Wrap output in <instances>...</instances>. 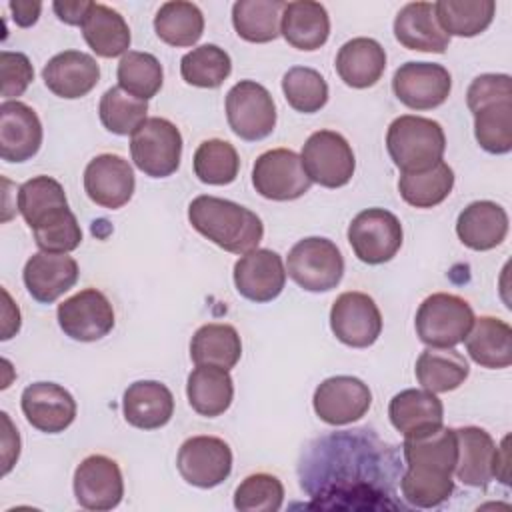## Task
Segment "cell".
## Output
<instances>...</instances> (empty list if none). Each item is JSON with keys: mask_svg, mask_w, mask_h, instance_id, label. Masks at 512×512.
<instances>
[{"mask_svg": "<svg viewBox=\"0 0 512 512\" xmlns=\"http://www.w3.org/2000/svg\"><path fill=\"white\" fill-rule=\"evenodd\" d=\"M402 452L406 460V472L400 480L404 500L416 508H434L446 502L454 492L456 430L438 426L430 432L408 436Z\"/></svg>", "mask_w": 512, "mask_h": 512, "instance_id": "cell-1", "label": "cell"}, {"mask_svg": "<svg viewBox=\"0 0 512 512\" xmlns=\"http://www.w3.org/2000/svg\"><path fill=\"white\" fill-rule=\"evenodd\" d=\"M188 220L198 234L232 254L254 250L264 236L256 212L218 196H196L188 206Z\"/></svg>", "mask_w": 512, "mask_h": 512, "instance_id": "cell-2", "label": "cell"}, {"mask_svg": "<svg viewBox=\"0 0 512 512\" xmlns=\"http://www.w3.org/2000/svg\"><path fill=\"white\" fill-rule=\"evenodd\" d=\"M386 148L402 172H422L442 160L446 136L436 120L404 114L390 122Z\"/></svg>", "mask_w": 512, "mask_h": 512, "instance_id": "cell-3", "label": "cell"}, {"mask_svg": "<svg viewBox=\"0 0 512 512\" xmlns=\"http://www.w3.org/2000/svg\"><path fill=\"white\" fill-rule=\"evenodd\" d=\"M474 324L472 306L448 292H436L422 300L416 310V336L428 348H454L464 342Z\"/></svg>", "mask_w": 512, "mask_h": 512, "instance_id": "cell-4", "label": "cell"}, {"mask_svg": "<svg viewBox=\"0 0 512 512\" xmlns=\"http://www.w3.org/2000/svg\"><path fill=\"white\" fill-rule=\"evenodd\" d=\"M286 274L306 292H328L344 276V258L332 240L308 236L290 248Z\"/></svg>", "mask_w": 512, "mask_h": 512, "instance_id": "cell-5", "label": "cell"}, {"mask_svg": "<svg viewBox=\"0 0 512 512\" xmlns=\"http://www.w3.org/2000/svg\"><path fill=\"white\" fill-rule=\"evenodd\" d=\"M130 154L146 176L166 178L180 166L182 134L166 118H146L130 136Z\"/></svg>", "mask_w": 512, "mask_h": 512, "instance_id": "cell-6", "label": "cell"}, {"mask_svg": "<svg viewBox=\"0 0 512 512\" xmlns=\"http://www.w3.org/2000/svg\"><path fill=\"white\" fill-rule=\"evenodd\" d=\"M308 178L324 188L346 186L356 168L348 140L334 130H318L308 136L300 154Z\"/></svg>", "mask_w": 512, "mask_h": 512, "instance_id": "cell-7", "label": "cell"}, {"mask_svg": "<svg viewBox=\"0 0 512 512\" xmlns=\"http://www.w3.org/2000/svg\"><path fill=\"white\" fill-rule=\"evenodd\" d=\"M226 118L232 132L242 140H264L276 126L272 94L254 80L236 82L226 94Z\"/></svg>", "mask_w": 512, "mask_h": 512, "instance_id": "cell-8", "label": "cell"}, {"mask_svg": "<svg viewBox=\"0 0 512 512\" xmlns=\"http://www.w3.org/2000/svg\"><path fill=\"white\" fill-rule=\"evenodd\" d=\"M402 224L384 208L358 212L348 226V242L356 258L364 264H384L396 256L402 246Z\"/></svg>", "mask_w": 512, "mask_h": 512, "instance_id": "cell-9", "label": "cell"}, {"mask_svg": "<svg viewBox=\"0 0 512 512\" xmlns=\"http://www.w3.org/2000/svg\"><path fill=\"white\" fill-rule=\"evenodd\" d=\"M252 186L266 200L286 202L304 196L312 180L304 172L302 160L294 150L274 148L262 152L252 166Z\"/></svg>", "mask_w": 512, "mask_h": 512, "instance_id": "cell-10", "label": "cell"}, {"mask_svg": "<svg viewBox=\"0 0 512 512\" xmlns=\"http://www.w3.org/2000/svg\"><path fill=\"white\" fill-rule=\"evenodd\" d=\"M60 330L78 342H96L114 328V308L96 288H84L58 304Z\"/></svg>", "mask_w": 512, "mask_h": 512, "instance_id": "cell-11", "label": "cell"}, {"mask_svg": "<svg viewBox=\"0 0 512 512\" xmlns=\"http://www.w3.org/2000/svg\"><path fill=\"white\" fill-rule=\"evenodd\" d=\"M176 468L196 488H214L232 472V450L218 436H192L182 442Z\"/></svg>", "mask_w": 512, "mask_h": 512, "instance_id": "cell-12", "label": "cell"}, {"mask_svg": "<svg viewBox=\"0 0 512 512\" xmlns=\"http://www.w3.org/2000/svg\"><path fill=\"white\" fill-rule=\"evenodd\" d=\"M74 496L86 510H112L122 502L124 480L116 460L104 454L86 456L74 470Z\"/></svg>", "mask_w": 512, "mask_h": 512, "instance_id": "cell-13", "label": "cell"}, {"mask_svg": "<svg viewBox=\"0 0 512 512\" xmlns=\"http://www.w3.org/2000/svg\"><path fill=\"white\" fill-rule=\"evenodd\" d=\"M312 406L322 422L344 426L366 416L372 406V392L356 376H332L316 386Z\"/></svg>", "mask_w": 512, "mask_h": 512, "instance_id": "cell-14", "label": "cell"}, {"mask_svg": "<svg viewBox=\"0 0 512 512\" xmlns=\"http://www.w3.org/2000/svg\"><path fill=\"white\" fill-rule=\"evenodd\" d=\"M330 328L342 344L368 348L382 332V314L368 294L344 292L330 308Z\"/></svg>", "mask_w": 512, "mask_h": 512, "instance_id": "cell-15", "label": "cell"}, {"mask_svg": "<svg viewBox=\"0 0 512 512\" xmlns=\"http://www.w3.org/2000/svg\"><path fill=\"white\" fill-rule=\"evenodd\" d=\"M394 96L412 110H432L446 102L452 90L450 72L436 62H406L392 78Z\"/></svg>", "mask_w": 512, "mask_h": 512, "instance_id": "cell-16", "label": "cell"}, {"mask_svg": "<svg viewBox=\"0 0 512 512\" xmlns=\"http://www.w3.org/2000/svg\"><path fill=\"white\" fill-rule=\"evenodd\" d=\"M286 284V268L278 252L254 248L234 264V286L250 302H270L280 296Z\"/></svg>", "mask_w": 512, "mask_h": 512, "instance_id": "cell-17", "label": "cell"}, {"mask_svg": "<svg viewBox=\"0 0 512 512\" xmlns=\"http://www.w3.org/2000/svg\"><path fill=\"white\" fill-rule=\"evenodd\" d=\"M136 188L134 170L118 154H98L84 170V190L88 198L108 210H118L132 198Z\"/></svg>", "mask_w": 512, "mask_h": 512, "instance_id": "cell-18", "label": "cell"}, {"mask_svg": "<svg viewBox=\"0 0 512 512\" xmlns=\"http://www.w3.org/2000/svg\"><path fill=\"white\" fill-rule=\"evenodd\" d=\"M28 424L46 434L64 432L76 418V400L60 384L34 382L28 384L20 398Z\"/></svg>", "mask_w": 512, "mask_h": 512, "instance_id": "cell-19", "label": "cell"}, {"mask_svg": "<svg viewBox=\"0 0 512 512\" xmlns=\"http://www.w3.org/2000/svg\"><path fill=\"white\" fill-rule=\"evenodd\" d=\"M78 274V262L72 256L40 250L26 260L22 280L36 302L50 304L76 284Z\"/></svg>", "mask_w": 512, "mask_h": 512, "instance_id": "cell-20", "label": "cell"}, {"mask_svg": "<svg viewBox=\"0 0 512 512\" xmlns=\"http://www.w3.org/2000/svg\"><path fill=\"white\" fill-rule=\"evenodd\" d=\"M42 144V122L34 108L18 100L0 104V156L6 162L30 160Z\"/></svg>", "mask_w": 512, "mask_h": 512, "instance_id": "cell-21", "label": "cell"}, {"mask_svg": "<svg viewBox=\"0 0 512 512\" xmlns=\"http://www.w3.org/2000/svg\"><path fill=\"white\" fill-rule=\"evenodd\" d=\"M42 80L58 98L76 100L86 96L98 84L100 66L86 52L64 50L46 62Z\"/></svg>", "mask_w": 512, "mask_h": 512, "instance_id": "cell-22", "label": "cell"}, {"mask_svg": "<svg viewBox=\"0 0 512 512\" xmlns=\"http://www.w3.org/2000/svg\"><path fill=\"white\" fill-rule=\"evenodd\" d=\"M124 420L140 430H156L170 422L174 414V396L158 380L132 382L122 396Z\"/></svg>", "mask_w": 512, "mask_h": 512, "instance_id": "cell-23", "label": "cell"}, {"mask_svg": "<svg viewBox=\"0 0 512 512\" xmlns=\"http://www.w3.org/2000/svg\"><path fill=\"white\" fill-rule=\"evenodd\" d=\"M458 458L454 474L472 488H484L494 478V464L498 448L492 436L478 426L456 428Z\"/></svg>", "mask_w": 512, "mask_h": 512, "instance_id": "cell-24", "label": "cell"}, {"mask_svg": "<svg viewBox=\"0 0 512 512\" xmlns=\"http://www.w3.org/2000/svg\"><path fill=\"white\" fill-rule=\"evenodd\" d=\"M392 426L404 436H418L442 426L444 404L424 388H408L398 392L388 406Z\"/></svg>", "mask_w": 512, "mask_h": 512, "instance_id": "cell-25", "label": "cell"}, {"mask_svg": "<svg viewBox=\"0 0 512 512\" xmlns=\"http://www.w3.org/2000/svg\"><path fill=\"white\" fill-rule=\"evenodd\" d=\"M456 234L460 242L472 250H492L500 246L508 234V214L492 200H476L458 214Z\"/></svg>", "mask_w": 512, "mask_h": 512, "instance_id": "cell-26", "label": "cell"}, {"mask_svg": "<svg viewBox=\"0 0 512 512\" xmlns=\"http://www.w3.org/2000/svg\"><path fill=\"white\" fill-rule=\"evenodd\" d=\"M394 36L404 48L418 52L442 54L450 44V36L438 26L430 2L402 6L394 18Z\"/></svg>", "mask_w": 512, "mask_h": 512, "instance_id": "cell-27", "label": "cell"}, {"mask_svg": "<svg viewBox=\"0 0 512 512\" xmlns=\"http://www.w3.org/2000/svg\"><path fill=\"white\" fill-rule=\"evenodd\" d=\"M334 66L346 86L370 88L386 70V52L374 38H352L340 46Z\"/></svg>", "mask_w": 512, "mask_h": 512, "instance_id": "cell-28", "label": "cell"}, {"mask_svg": "<svg viewBox=\"0 0 512 512\" xmlns=\"http://www.w3.org/2000/svg\"><path fill=\"white\" fill-rule=\"evenodd\" d=\"M280 34L298 50H318L330 34V18L320 2H286L280 20Z\"/></svg>", "mask_w": 512, "mask_h": 512, "instance_id": "cell-29", "label": "cell"}, {"mask_svg": "<svg viewBox=\"0 0 512 512\" xmlns=\"http://www.w3.org/2000/svg\"><path fill=\"white\" fill-rule=\"evenodd\" d=\"M464 342L468 356L484 368L498 370L512 364V328L496 316L474 318Z\"/></svg>", "mask_w": 512, "mask_h": 512, "instance_id": "cell-30", "label": "cell"}, {"mask_svg": "<svg viewBox=\"0 0 512 512\" xmlns=\"http://www.w3.org/2000/svg\"><path fill=\"white\" fill-rule=\"evenodd\" d=\"M80 30L96 56L116 58L130 48V28L124 16L106 4L92 2Z\"/></svg>", "mask_w": 512, "mask_h": 512, "instance_id": "cell-31", "label": "cell"}, {"mask_svg": "<svg viewBox=\"0 0 512 512\" xmlns=\"http://www.w3.org/2000/svg\"><path fill=\"white\" fill-rule=\"evenodd\" d=\"M186 396L194 412L206 418L224 414L234 398V382L228 370L218 366H196L186 380Z\"/></svg>", "mask_w": 512, "mask_h": 512, "instance_id": "cell-32", "label": "cell"}, {"mask_svg": "<svg viewBox=\"0 0 512 512\" xmlns=\"http://www.w3.org/2000/svg\"><path fill=\"white\" fill-rule=\"evenodd\" d=\"M242 356V342L230 324H204L190 340V358L196 366H218L230 370Z\"/></svg>", "mask_w": 512, "mask_h": 512, "instance_id": "cell-33", "label": "cell"}, {"mask_svg": "<svg viewBox=\"0 0 512 512\" xmlns=\"http://www.w3.org/2000/svg\"><path fill=\"white\" fill-rule=\"evenodd\" d=\"M416 378L434 394L456 390L470 374L468 360L454 348H426L416 360Z\"/></svg>", "mask_w": 512, "mask_h": 512, "instance_id": "cell-34", "label": "cell"}, {"mask_svg": "<svg viewBox=\"0 0 512 512\" xmlns=\"http://www.w3.org/2000/svg\"><path fill=\"white\" fill-rule=\"evenodd\" d=\"M494 12V0H440L434 4L436 22L448 36L482 34L492 24Z\"/></svg>", "mask_w": 512, "mask_h": 512, "instance_id": "cell-35", "label": "cell"}, {"mask_svg": "<svg viewBox=\"0 0 512 512\" xmlns=\"http://www.w3.org/2000/svg\"><path fill=\"white\" fill-rule=\"evenodd\" d=\"M282 0H238L232 6V24L240 38L254 44H264L280 34L284 10Z\"/></svg>", "mask_w": 512, "mask_h": 512, "instance_id": "cell-36", "label": "cell"}, {"mask_svg": "<svg viewBox=\"0 0 512 512\" xmlns=\"http://www.w3.org/2000/svg\"><path fill=\"white\" fill-rule=\"evenodd\" d=\"M156 36L176 48L192 46L204 34V16L192 2H164L154 16Z\"/></svg>", "mask_w": 512, "mask_h": 512, "instance_id": "cell-37", "label": "cell"}, {"mask_svg": "<svg viewBox=\"0 0 512 512\" xmlns=\"http://www.w3.org/2000/svg\"><path fill=\"white\" fill-rule=\"evenodd\" d=\"M454 188V170L440 160L422 172H402L398 180L400 196L414 208H434L444 202Z\"/></svg>", "mask_w": 512, "mask_h": 512, "instance_id": "cell-38", "label": "cell"}, {"mask_svg": "<svg viewBox=\"0 0 512 512\" xmlns=\"http://www.w3.org/2000/svg\"><path fill=\"white\" fill-rule=\"evenodd\" d=\"M116 76H118V86L124 92L146 102L160 92L162 80H164L162 64L158 62V58L150 52H138V50H128L120 58Z\"/></svg>", "mask_w": 512, "mask_h": 512, "instance_id": "cell-39", "label": "cell"}, {"mask_svg": "<svg viewBox=\"0 0 512 512\" xmlns=\"http://www.w3.org/2000/svg\"><path fill=\"white\" fill-rule=\"evenodd\" d=\"M232 72V60L216 44H202L186 52L180 60L182 80L198 88H218Z\"/></svg>", "mask_w": 512, "mask_h": 512, "instance_id": "cell-40", "label": "cell"}, {"mask_svg": "<svg viewBox=\"0 0 512 512\" xmlns=\"http://www.w3.org/2000/svg\"><path fill=\"white\" fill-rule=\"evenodd\" d=\"M146 114L148 102L124 92L120 86L108 88L98 104V116L102 126L118 136H132L146 120Z\"/></svg>", "mask_w": 512, "mask_h": 512, "instance_id": "cell-41", "label": "cell"}, {"mask_svg": "<svg viewBox=\"0 0 512 512\" xmlns=\"http://www.w3.org/2000/svg\"><path fill=\"white\" fill-rule=\"evenodd\" d=\"M240 158L236 148L220 138L204 140L194 152V174L200 182L226 186L236 180Z\"/></svg>", "mask_w": 512, "mask_h": 512, "instance_id": "cell-42", "label": "cell"}, {"mask_svg": "<svg viewBox=\"0 0 512 512\" xmlns=\"http://www.w3.org/2000/svg\"><path fill=\"white\" fill-rule=\"evenodd\" d=\"M472 114L480 148L490 154H508L512 150V98L482 106Z\"/></svg>", "mask_w": 512, "mask_h": 512, "instance_id": "cell-43", "label": "cell"}, {"mask_svg": "<svg viewBox=\"0 0 512 512\" xmlns=\"http://www.w3.org/2000/svg\"><path fill=\"white\" fill-rule=\"evenodd\" d=\"M64 206H68L66 192L52 176H34L18 188V212L30 228H34L52 210Z\"/></svg>", "mask_w": 512, "mask_h": 512, "instance_id": "cell-44", "label": "cell"}, {"mask_svg": "<svg viewBox=\"0 0 512 512\" xmlns=\"http://www.w3.org/2000/svg\"><path fill=\"white\" fill-rule=\"evenodd\" d=\"M286 102L302 114H314L328 102V84L324 76L308 66H294L282 78Z\"/></svg>", "mask_w": 512, "mask_h": 512, "instance_id": "cell-45", "label": "cell"}, {"mask_svg": "<svg viewBox=\"0 0 512 512\" xmlns=\"http://www.w3.org/2000/svg\"><path fill=\"white\" fill-rule=\"evenodd\" d=\"M30 230L34 232L36 246L44 252L68 254L82 242L80 224L68 206L52 210Z\"/></svg>", "mask_w": 512, "mask_h": 512, "instance_id": "cell-46", "label": "cell"}, {"mask_svg": "<svg viewBox=\"0 0 512 512\" xmlns=\"http://www.w3.org/2000/svg\"><path fill=\"white\" fill-rule=\"evenodd\" d=\"M284 502L282 482L268 472L246 476L234 490V508L242 512H276Z\"/></svg>", "mask_w": 512, "mask_h": 512, "instance_id": "cell-47", "label": "cell"}, {"mask_svg": "<svg viewBox=\"0 0 512 512\" xmlns=\"http://www.w3.org/2000/svg\"><path fill=\"white\" fill-rule=\"evenodd\" d=\"M0 70H2V96L6 100H14L22 96L28 84L34 78L32 64L26 54L2 50L0 54Z\"/></svg>", "mask_w": 512, "mask_h": 512, "instance_id": "cell-48", "label": "cell"}, {"mask_svg": "<svg viewBox=\"0 0 512 512\" xmlns=\"http://www.w3.org/2000/svg\"><path fill=\"white\" fill-rule=\"evenodd\" d=\"M512 98V78L508 74H480L472 80L466 92V104L470 112L482 106L510 100Z\"/></svg>", "mask_w": 512, "mask_h": 512, "instance_id": "cell-49", "label": "cell"}, {"mask_svg": "<svg viewBox=\"0 0 512 512\" xmlns=\"http://www.w3.org/2000/svg\"><path fill=\"white\" fill-rule=\"evenodd\" d=\"M2 422L6 426L4 434H2V464H4L2 472L8 474L20 454V436H18V430H14L6 412H2Z\"/></svg>", "mask_w": 512, "mask_h": 512, "instance_id": "cell-50", "label": "cell"}, {"mask_svg": "<svg viewBox=\"0 0 512 512\" xmlns=\"http://www.w3.org/2000/svg\"><path fill=\"white\" fill-rule=\"evenodd\" d=\"M90 4L92 2H86V0H74V2H54L52 8L58 16V20L70 24V26H80L86 18V12L90 10Z\"/></svg>", "mask_w": 512, "mask_h": 512, "instance_id": "cell-51", "label": "cell"}, {"mask_svg": "<svg viewBox=\"0 0 512 512\" xmlns=\"http://www.w3.org/2000/svg\"><path fill=\"white\" fill-rule=\"evenodd\" d=\"M10 12H12V20L22 26V28H28L32 24H36L38 16H40V10H42V4L40 2H32V0H12L8 4Z\"/></svg>", "mask_w": 512, "mask_h": 512, "instance_id": "cell-52", "label": "cell"}, {"mask_svg": "<svg viewBox=\"0 0 512 512\" xmlns=\"http://www.w3.org/2000/svg\"><path fill=\"white\" fill-rule=\"evenodd\" d=\"M4 298H6V306H4V324H2V340L12 338L18 330H20V310L18 306L12 308V300L10 294L4 290Z\"/></svg>", "mask_w": 512, "mask_h": 512, "instance_id": "cell-53", "label": "cell"}, {"mask_svg": "<svg viewBox=\"0 0 512 512\" xmlns=\"http://www.w3.org/2000/svg\"><path fill=\"white\" fill-rule=\"evenodd\" d=\"M508 442L510 436H504L502 444L498 446V454H496V464H494V478L500 480L502 484H510V474H508Z\"/></svg>", "mask_w": 512, "mask_h": 512, "instance_id": "cell-54", "label": "cell"}]
</instances>
